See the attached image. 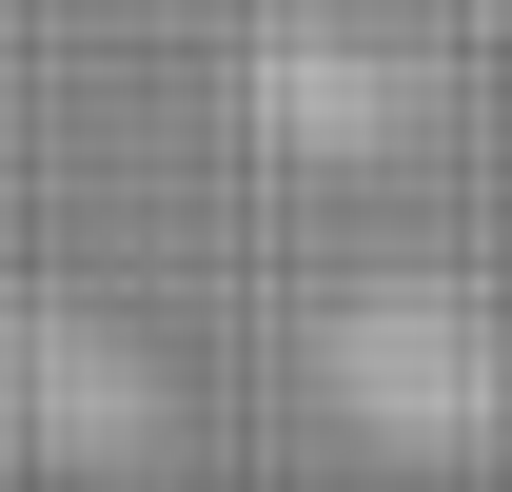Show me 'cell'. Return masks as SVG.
Listing matches in <instances>:
<instances>
[]
</instances>
